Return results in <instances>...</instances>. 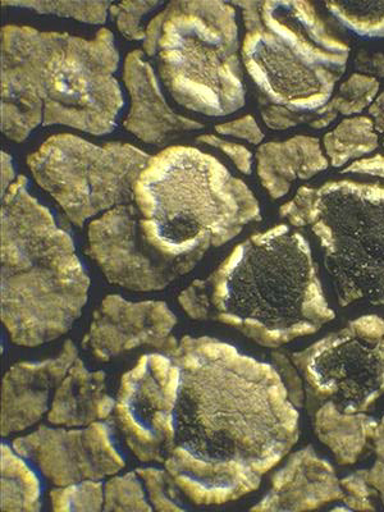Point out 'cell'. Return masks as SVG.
Segmentation results:
<instances>
[{"instance_id":"cell-14","label":"cell","mask_w":384,"mask_h":512,"mask_svg":"<svg viewBox=\"0 0 384 512\" xmlns=\"http://www.w3.org/2000/svg\"><path fill=\"white\" fill-rule=\"evenodd\" d=\"M177 323L176 314L164 301L132 303L120 295H108L95 310L82 347L102 363L141 346L169 355L180 344L172 336Z\"/></svg>"},{"instance_id":"cell-5","label":"cell","mask_w":384,"mask_h":512,"mask_svg":"<svg viewBox=\"0 0 384 512\" xmlns=\"http://www.w3.org/2000/svg\"><path fill=\"white\" fill-rule=\"evenodd\" d=\"M144 230L172 253L200 263L248 224L262 221L254 192L213 155L171 146L150 158L134 190Z\"/></svg>"},{"instance_id":"cell-38","label":"cell","mask_w":384,"mask_h":512,"mask_svg":"<svg viewBox=\"0 0 384 512\" xmlns=\"http://www.w3.org/2000/svg\"><path fill=\"white\" fill-rule=\"evenodd\" d=\"M0 168H2V185H0V190H2V195H4L13 182L17 180L11 155L6 152L0 153Z\"/></svg>"},{"instance_id":"cell-19","label":"cell","mask_w":384,"mask_h":512,"mask_svg":"<svg viewBox=\"0 0 384 512\" xmlns=\"http://www.w3.org/2000/svg\"><path fill=\"white\" fill-rule=\"evenodd\" d=\"M328 167L329 160L317 137L296 135L262 144L256 152L259 180L274 200L286 196L296 180H310Z\"/></svg>"},{"instance_id":"cell-12","label":"cell","mask_w":384,"mask_h":512,"mask_svg":"<svg viewBox=\"0 0 384 512\" xmlns=\"http://www.w3.org/2000/svg\"><path fill=\"white\" fill-rule=\"evenodd\" d=\"M85 251L109 283L135 292L162 291L195 268L167 253L143 230L134 203L94 219Z\"/></svg>"},{"instance_id":"cell-17","label":"cell","mask_w":384,"mask_h":512,"mask_svg":"<svg viewBox=\"0 0 384 512\" xmlns=\"http://www.w3.org/2000/svg\"><path fill=\"white\" fill-rule=\"evenodd\" d=\"M123 81L131 98V108L123 127L148 144H158L172 134L203 130L204 125L181 116L169 107L159 88L157 75L141 50L128 53Z\"/></svg>"},{"instance_id":"cell-23","label":"cell","mask_w":384,"mask_h":512,"mask_svg":"<svg viewBox=\"0 0 384 512\" xmlns=\"http://www.w3.org/2000/svg\"><path fill=\"white\" fill-rule=\"evenodd\" d=\"M378 135L372 118H346L323 137L329 164L341 168L351 160H359L378 148Z\"/></svg>"},{"instance_id":"cell-25","label":"cell","mask_w":384,"mask_h":512,"mask_svg":"<svg viewBox=\"0 0 384 512\" xmlns=\"http://www.w3.org/2000/svg\"><path fill=\"white\" fill-rule=\"evenodd\" d=\"M342 25L367 38H384V0L326 3Z\"/></svg>"},{"instance_id":"cell-13","label":"cell","mask_w":384,"mask_h":512,"mask_svg":"<svg viewBox=\"0 0 384 512\" xmlns=\"http://www.w3.org/2000/svg\"><path fill=\"white\" fill-rule=\"evenodd\" d=\"M18 455L36 465L57 487L85 480H104L125 469V459L114 447L108 427L95 422L82 429L49 428L13 440Z\"/></svg>"},{"instance_id":"cell-21","label":"cell","mask_w":384,"mask_h":512,"mask_svg":"<svg viewBox=\"0 0 384 512\" xmlns=\"http://www.w3.org/2000/svg\"><path fill=\"white\" fill-rule=\"evenodd\" d=\"M377 427L376 420L365 413H342L331 401L320 404L314 413L315 433L341 465L359 460L367 443L373 441Z\"/></svg>"},{"instance_id":"cell-15","label":"cell","mask_w":384,"mask_h":512,"mask_svg":"<svg viewBox=\"0 0 384 512\" xmlns=\"http://www.w3.org/2000/svg\"><path fill=\"white\" fill-rule=\"evenodd\" d=\"M77 358L76 345L67 340L56 358L22 361L8 369L2 381V437L26 431L49 413L52 392L66 378Z\"/></svg>"},{"instance_id":"cell-35","label":"cell","mask_w":384,"mask_h":512,"mask_svg":"<svg viewBox=\"0 0 384 512\" xmlns=\"http://www.w3.org/2000/svg\"><path fill=\"white\" fill-rule=\"evenodd\" d=\"M374 451H376V463L367 470L368 482L374 489L384 506V416L378 423L376 434L373 438Z\"/></svg>"},{"instance_id":"cell-7","label":"cell","mask_w":384,"mask_h":512,"mask_svg":"<svg viewBox=\"0 0 384 512\" xmlns=\"http://www.w3.org/2000/svg\"><path fill=\"white\" fill-rule=\"evenodd\" d=\"M312 230L335 281L338 304L384 305V187L332 181L319 187Z\"/></svg>"},{"instance_id":"cell-28","label":"cell","mask_w":384,"mask_h":512,"mask_svg":"<svg viewBox=\"0 0 384 512\" xmlns=\"http://www.w3.org/2000/svg\"><path fill=\"white\" fill-rule=\"evenodd\" d=\"M139 474L130 472L122 477H114L104 484L103 511L149 512L154 511L146 500Z\"/></svg>"},{"instance_id":"cell-30","label":"cell","mask_w":384,"mask_h":512,"mask_svg":"<svg viewBox=\"0 0 384 512\" xmlns=\"http://www.w3.org/2000/svg\"><path fill=\"white\" fill-rule=\"evenodd\" d=\"M163 2H143V0H136V2H121L112 3L111 12L118 30L125 36L126 39L132 41H145L146 29L143 26V20L146 15H149L154 8L163 6Z\"/></svg>"},{"instance_id":"cell-6","label":"cell","mask_w":384,"mask_h":512,"mask_svg":"<svg viewBox=\"0 0 384 512\" xmlns=\"http://www.w3.org/2000/svg\"><path fill=\"white\" fill-rule=\"evenodd\" d=\"M181 107L226 117L246 103L236 9L219 0H175L149 22L143 44Z\"/></svg>"},{"instance_id":"cell-34","label":"cell","mask_w":384,"mask_h":512,"mask_svg":"<svg viewBox=\"0 0 384 512\" xmlns=\"http://www.w3.org/2000/svg\"><path fill=\"white\" fill-rule=\"evenodd\" d=\"M217 134L236 137L248 141L250 144L259 145L264 140L262 128L259 127L253 116L239 118V120L221 123L214 127Z\"/></svg>"},{"instance_id":"cell-9","label":"cell","mask_w":384,"mask_h":512,"mask_svg":"<svg viewBox=\"0 0 384 512\" xmlns=\"http://www.w3.org/2000/svg\"><path fill=\"white\" fill-rule=\"evenodd\" d=\"M309 411L331 401L342 413H367L384 393V319L365 315L290 356Z\"/></svg>"},{"instance_id":"cell-4","label":"cell","mask_w":384,"mask_h":512,"mask_svg":"<svg viewBox=\"0 0 384 512\" xmlns=\"http://www.w3.org/2000/svg\"><path fill=\"white\" fill-rule=\"evenodd\" d=\"M18 176L0 210V319L13 344L66 335L89 300L90 278L71 236Z\"/></svg>"},{"instance_id":"cell-33","label":"cell","mask_w":384,"mask_h":512,"mask_svg":"<svg viewBox=\"0 0 384 512\" xmlns=\"http://www.w3.org/2000/svg\"><path fill=\"white\" fill-rule=\"evenodd\" d=\"M196 141L212 146L214 149L221 150L244 175H250L251 171H253V154H251L250 150L246 149L245 146L231 143V141L224 140L222 137L212 134L196 137Z\"/></svg>"},{"instance_id":"cell-2","label":"cell","mask_w":384,"mask_h":512,"mask_svg":"<svg viewBox=\"0 0 384 512\" xmlns=\"http://www.w3.org/2000/svg\"><path fill=\"white\" fill-rule=\"evenodd\" d=\"M2 132L24 143L40 126L102 136L114 130L125 99L114 77L120 53L113 32L93 39L29 26L2 29Z\"/></svg>"},{"instance_id":"cell-31","label":"cell","mask_w":384,"mask_h":512,"mask_svg":"<svg viewBox=\"0 0 384 512\" xmlns=\"http://www.w3.org/2000/svg\"><path fill=\"white\" fill-rule=\"evenodd\" d=\"M319 201V189L301 186L294 199L282 205L280 216L287 219L292 227L312 226L317 219Z\"/></svg>"},{"instance_id":"cell-36","label":"cell","mask_w":384,"mask_h":512,"mask_svg":"<svg viewBox=\"0 0 384 512\" xmlns=\"http://www.w3.org/2000/svg\"><path fill=\"white\" fill-rule=\"evenodd\" d=\"M342 173H356V175L384 178V157L382 154H377L374 157L355 160Z\"/></svg>"},{"instance_id":"cell-20","label":"cell","mask_w":384,"mask_h":512,"mask_svg":"<svg viewBox=\"0 0 384 512\" xmlns=\"http://www.w3.org/2000/svg\"><path fill=\"white\" fill-rule=\"evenodd\" d=\"M114 408L116 400L107 393V374L90 372L79 356L54 392L47 419L61 427L82 428L108 419Z\"/></svg>"},{"instance_id":"cell-18","label":"cell","mask_w":384,"mask_h":512,"mask_svg":"<svg viewBox=\"0 0 384 512\" xmlns=\"http://www.w3.org/2000/svg\"><path fill=\"white\" fill-rule=\"evenodd\" d=\"M182 496L198 506H217L256 491L262 477L244 465L213 463L176 446L164 463Z\"/></svg>"},{"instance_id":"cell-39","label":"cell","mask_w":384,"mask_h":512,"mask_svg":"<svg viewBox=\"0 0 384 512\" xmlns=\"http://www.w3.org/2000/svg\"><path fill=\"white\" fill-rule=\"evenodd\" d=\"M370 116L373 118L374 127L376 131L384 132V89L381 94H378L377 99L369 107Z\"/></svg>"},{"instance_id":"cell-27","label":"cell","mask_w":384,"mask_h":512,"mask_svg":"<svg viewBox=\"0 0 384 512\" xmlns=\"http://www.w3.org/2000/svg\"><path fill=\"white\" fill-rule=\"evenodd\" d=\"M49 496L56 512H99L104 509V484L100 480L57 487Z\"/></svg>"},{"instance_id":"cell-37","label":"cell","mask_w":384,"mask_h":512,"mask_svg":"<svg viewBox=\"0 0 384 512\" xmlns=\"http://www.w3.org/2000/svg\"><path fill=\"white\" fill-rule=\"evenodd\" d=\"M356 68L360 72L369 73V76L384 77V54L383 53H360L356 58Z\"/></svg>"},{"instance_id":"cell-8","label":"cell","mask_w":384,"mask_h":512,"mask_svg":"<svg viewBox=\"0 0 384 512\" xmlns=\"http://www.w3.org/2000/svg\"><path fill=\"white\" fill-rule=\"evenodd\" d=\"M150 155L134 145H96L71 134L50 136L27 157L36 184L77 227L123 204L134 203L137 180Z\"/></svg>"},{"instance_id":"cell-10","label":"cell","mask_w":384,"mask_h":512,"mask_svg":"<svg viewBox=\"0 0 384 512\" xmlns=\"http://www.w3.org/2000/svg\"><path fill=\"white\" fill-rule=\"evenodd\" d=\"M246 29L241 61L263 99L296 113H313L329 100L345 70L322 66L304 56L260 18L259 2H233Z\"/></svg>"},{"instance_id":"cell-3","label":"cell","mask_w":384,"mask_h":512,"mask_svg":"<svg viewBox=\"0 0 384 512\" xmlns=\"http://www.w3.org/2000/svg\"><path fill=\"white\" fill-rule=\"evenodd\" d=\"M178 303L191 319L226 324L265 349L312 336L336 318L309 242L286 224L241 242Z\"/></svg>"},{"instance_id":"cell-40","label":"cell","mask_w":384,"mask_h":512,"mask_svg":"<svg viewBox=\"0 0 384 512\" xmlns=\"http://www.w3.org/2000/svg\"><path fill=\"white\" fill-rule=\"evenodd\" d=\"M383 148H384V140H383Z\"/></svg>"},{"instance_id":"cell-24","label":"cell","mask_w":384,"mask_h":512,"mask_svg":"<svg viewBox=\"0 0 384 512\" xmlns=\"http://www.w3.org/2000/svg\"><path fill=\"white\" fill-rule=\"evenodd\" d=\"M379 88L376 77L354 73L342 82L337 94L323 108L309 114V126L315 130L326 128L336 120L338 114L354 116L370 107L377 99Z\"/></svg>"},{"instance_id":"cell-16","label":"cell","mask_w":384,"mask_h":512,"mask_svg":"<svg viewBox=\"0 0 384 512\" xmlns=\"http://www.w3.org/2000/svg\"><path fill=\"white\" fill-rule=\"evenodd\" d=\"M344 497L335 468L320 459L313 447H305L290 455L285 466L274 473L271 489L251 511L317 510Z\"/></svg>"},{"instance_id":"cell-1","label":"cell","mask_w":384,"mask_h":512,"mask_svg":"<svg viewBox=\"0 0 384 512\" xmlns=\"http://www.w3.org/2000/svg\"><path fill=\"white\" fill-rule=\"evenodd\" d=\"M180 368L176 446L263 477L299 441V411L281 373L213 337L185 336L168 355Z\"/></svg>"},{"instance_id":"cell-11","label":"cell","mask_w":384,"mask_h":512,"mask_svg":"<svg viewBox=\"0 0 384 512\" xmlns=\"http://www.w3.org/2000/svg\"><path fill=\"white\" fill-rule=\"evenodd\" d=\"M181 373L167 354L141 356L121 379L114 423L141 463L164 464L176 447Z\"/></svg>"},{"instance_id":"cell-26","label":"cell","mask_w":384,"mask_h":512,"mask_svg":"<svg viewBox=\"0 0 384 512\" xmlns=\"http://www.w3.org/2000/svg\"><path fill=\"white\" fill-rule=\"evenodd\" d=\"M3 7L31 9L40 15L73 18L90 25H103L107 21L111 2H71V0H3Z\"/></svg>"},{"instance_id":"cell-32","label":"cell","mask_w":384,"mask_h":512,"mask_svg":"<svg viewBox=\"0 0 384 512\" xmlns=\"http://www.w3.org/2000/svg\"><path fill=\"white\" fill-rule=\"evenodd\" d=\"M341 486L344 488V502L350 510L356 511H373L376 509L370 501L374 489L370 487L367 477V470H359L355 474L350 475L341 480Z\"/></svg>"},{"instance_id":"cell-29","label":"cell","mask_w":384,"mask_h":512,"mask_svg":"<svg viewBox=\"0 0 384 512\" xmlns=\"http://www.w3.org/2000/svg\"><path fill=\"white\" fill-rule=\"evenodd\" d=\"M136 473L144 480L154 511H186L180 488L167 470L139 468Z\"/></svg>"},{"instance_id":"cell-22","label":"cell","mask_w":384,"mask_h":512,"mask_svg":"<svg viewBox=\"0 0 384 512\" xmlns=\"http://www.w3.org/2000/svg\"><path fill=\"white\" fill-rule=\"evenodd\" d=\"M26 459L6 443L0 446V507L7 512H38L41 510L39 478Z\"/></svg>"}]
</instances>
